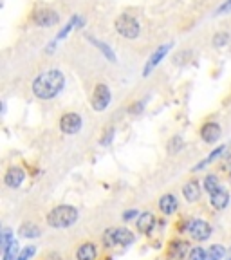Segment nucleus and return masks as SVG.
<instances>
[{
  "label": "nucleus",
  "mask_w": 231,
  "mask_h": 260,
  "mask_svg": "<svg viewBox=\"0 0 231 260\" xmlns=\"http://www.w3.org/2000/svg\"><path fill=\"white\" fill-rule=\"evenodd\" d=\"M65 78L61 71L58 69H49L37 76V80L32 81V94L38 100H51L54 98L61 89H63Z\"/></svg>",
  "instance_id": "obj_1"
},
{
  "label": "nucleus",
  "mask_w": 231,
  "mask_h": 260,
  "mask_svg": "<svg viewBox=\"0 0 231 260\" xmlns=\"http://www.w3.org/2000/svg\"><path fill=\"white\" fill-rule=\"evenodd\" d=\"M78 220V210L69 204H60L47 213V224L51 228H71Z\"/></svg>",
  "instance_id": "obj_2"
},
{
  "label": "nucleus",
  "mask_w": 231,
  "mask_h": 260,
  "mask_svg": "<svg viewBox=\"0 0 231 260\" xmlns=\"http://www.w3.org/2000/svg\"><path fill=\"white\" fill-rule=\"evenodd\" d=\"M134 242V233L126 228H109L103 233V246L105 248H123Z\"/></svg>",
  "instance_id": "obj_3"
},
{
  "label": "nucleus",
  "mask_w": 231,
  "mask_h": 260,
  "mask_svg": "<svg viewBox=\"0 0 231 260\" xmlns=\"http://www.w3.org/2000/svg\"><path fill=\"white\" fill-rule=\"evenodd\" d=\"M114 27L123 38H128V40H134L139 37V24L134 16L130 15H119L114 22Z\"/></svg>",
  "instance_id": "obj_4"
},
{
  "label": "nucleus",
  "mask_w": 231,
  "mask_h": 260,
  "mask_svg": "<svg viewBox=\"0 0 231 260\" xmlns=\"http://www.w3.org/2000/svg\"><path fill=\"white\" fill-rule=\"evenodd\" d=\"M188 232H190V237L193 240H199V242H204L211 237V226L208 220L203 219H197V220H191L190 228H188Z\"/></svg>",
  "instance_id": "obj_5"
},
{
  "label": "nucleus",
  "mask_w": 231,
  "mask_h": 260,
  "mask_svg": "<svg viewBox=\"0 0 231 260\" xmlns=\"http://www.w3.org/2000/svg\"><path fill=\"white\" fill-rule=\"evenodd\" d=\"M109 105H110V90L105 83H100V85H96L92 94V109L96 112H103Z\"/></svg>",
  "instance_id": "obj_6"
},
{
  "label": "nucleus",
  "mask_w": 231,
  "mask_h": 260,
  "mask_svg": "<svg viewBox=\"0 0 231 260\" xmlns=\"http://www.w3.org/2000/svg\"><path fill=\"white\" fill-rule=\"evenodd\" d=\"M60 130L67 136L78 134V132L81 130V118L78 116L76 112L63 114V116H61V119H60Z\"/></svg>",
  "instance_id": "obj_7"
},
{
  "label": "nucleus",
  "mask_w": 231,
  "mask_h": 260,
  "mask_svg": "<svg viewBox=\"0 0 231 260\" xmlns=\"http://www.w3.org/2000/svg\"><path fill=\"white\" fill-rule=\"evenodd\" d=\"M32 22L40 27H51V25H56L60 22V15L53 9H40L32 15Z\"/></svg>",
  "instance_id": "obj_8"
},
{
  "label": "nucleus",
  "mask_w": 231,
  "mask_h": 260,
  "mask_svg": "<svg viewBox=\"0 0 231 260\" xmlns=\"http://www.w3.org/2000/svg\"><path fill=\"white\" fill-rule=\"evenodd\" d=\"M168 51H170V44L161 45V47H159L157 51H154V53H152V56L148 58V61L145 63V69H143V76H148V74H150L152 71H154L159 63H161L162 58L167 56Z\"/></svg>",
  "instance_id": "obj_9"
},
{
  "label": "nucleus",
  "mask_w": 231,
  "mask_h": 260,
  "mask_svg": "<svg viewBox=\"0 0 231 260\" xmlns=\"http://www.w3.org/2000/svg\"><path fill=\"white\" fill-rule=\"evenodd\" d=\"M210 203L215 210H224V208L229 204V191L226 188L219 186L213 193L210 195Z\"/></svg>",
  "instance_id": "obj_10"
},
{
  "label": "nucleus",
  "mask_w": 231,
  "mask_h": 260,
  "mask_svg": "<svg viewBox=\"0 0 231 260\" xmlns=\"http://www.w3.org/2000/svg\"><path fill=\"white\" fill-rule=\"evenodd\" d=\"M201 138L206 143H217V139L220 138V126L217 123H204L201 126Z\"/></svg>",
  "instance_id": "obj_11"
},
{
  "label": "nucleus",
  "mask_w": 231,
  "mask_h": 260,
  "mask_svg": "<svg viewBox=\"0 0 231 260\" xmlns=\"http://www.w3.org/2000/svg\"><path fill=\"white\" fill-rule=\"evenodd\" d=\"M24 177H25V172L22 170V168L13 167V168H9L8 174H6L4 183L8 184L9 188H18L22 183H24Z\"/></svg>",
  "instance_id": "obj_12"
},
{
  "label": "nucleus",
  "mask_w": 231,
  "mask_h": 260,
  "mask_svg": "<svg viewBox=\"0 0 231 260\" xmlns=\"http://www.w3.org/2000/svg\"><path fill=\"white\" fill-rule=\"evenodd\" d=\"M157 204H159V210H161L162 215H174L175 211H177V197L172 193L162 195Z\"/></svg>",
  "instance_id": "obj_13"
},
{
  "label": "nucleus",
  "mask_w": 231,
  "mask_h": 260,
  "mask_svg": "<svg viewBox=\"0 0 231 260\" xmlns=\"http://www.w3.org/2000/svg\"><path fill=\"white\" fill-rule=\"evenodd\" d=\"M97 258V248L94 242H83L76 249V260H96Z\"/></svg>",
  "instance_id": "obj_14"
},
{
  "label": "nucleus",
  "mask_w": 231,
  "mask_h": 260,
  "mask_svg": "<svg viewBox=\"0 0 231 260\" xmlns=\"http://www.w3.org/2000/svg\"><path fill=\"white\" fill-rule=\"evenodd\" d=\"M155 226V215L150 213V211H146V213H141L138 219V232L145 233V235H150L152 230Z\"/></svg>",
  "instance_id": "obj_15"
},
{
  "label": "nucleus",
  "mask_w": 231,
  "mask_h": 260,
  "mask_svg": "<svg viewBox=\"0 0 231 260\" xmlns=\"http://www.w3.org/2000/svg\"><path fill=\"white\" fill-rule=\"evenodd\" d=\"M183 195L188 203H197L201 199V186L197 181H190L183 186Z\"/></svg>",
  "instance_id": "obj_16"
},
{
  "label": "nucleus",
  "mask_w": 231,
  "mask_h": 260,
  "mask_svg": "<svg viewBox=\"0 0 231 260\" xmlns=\"http://www.w3.org/2000/svg\"><path fill=\"white\" fill-rule=\"evenodd\" d=\"M190 249V244L183 242V240H174L170 242V248H168V256H174V258H184V255Z\"/></svg>",
  "instance_id": "obj_17"
},
{
  "label": "nucleus",
  "mask_w": 231,
  "mask_h": 260,
  "mask_svg": "<svg viewBox=\"0 0 231 260\" xmlns=\"http://www.w3.org/2000/svg\"><path fill=\"white\" fill-rule=\"evenodd\" d=\"M18 233L24 239H38L42 235V230L35 222H24L20 226V230H18Z\"/></svg>",
  "instance_id": "obj_18"
},
{
  "label": "nucleus",
  "mask_w": 231,
  "mask_h": 260,
  "mask_svg": "<svg viewBox=\"0 0 231 260\" xmlns=\"http://www.w3.org/2000/svg\"><path fill=\"white\" fill-rule=\"evenodd\" d=\"M206 251H208V260H222L224 255H226V249L220 244H213Z\"/></svg>",
  "instance_id": "obj_19"
},
{
  "label": "nucleus",
  "mask_w": 231,
  "mask_h": 260,
  "mask_svg": "<svg viewBox=\"0 0 231 260\" xmlns=\"http://www.w3.org/2000/svg\"><path fill=\"white\" fill-rule=\"evenodd\" d=\"M224 150H226V145H220L219 148H217V150H213L210 155H208V159H206V161L199 162V165H197V167H195V170H201V168L208 167V165H210V162H213V161H215V159H220V155L224 154Z\"/></svg>",
  "instance_id": "obj_20"
},
{
  "label": "nucleus",
  "mask_w": 231,
  "mask_h": 260,
  "mask_svg": "<svg viewBox=\"0 0 231 260\" xmlns=\"http://www.w3.org/2000/svg\"><path fill=\"white\" fill-rule=\"evenodd\" d=\"M18 255H20V246H18L16 240H13L11 246L2 253V260H16L18 258Z\"/></svg>",
  "instance_id": "obj_21"
},
{
  "label": "nucleus",
  "mask_w": 231,
  "mask_h": 260,
  "mask_svg": "<svg viewBox=\"0 0 231 260\" xmlns=\"http://www.w3.org/2000/svg\"><path fill=\"white\" fill-rule=\"evenodd\" d=\"M78 24H81V20H80V16H74V18H71V20H69V24H67V25H65V27L63 29H61V31L60 32H58V37H56V40H61V38H65V37H67V35H69V32L71 31H73V29L74 27H76V25Z\"/></svg>",
  "instance_id": "obj_22"
},
{
  "label": "nucleus",
  "mask_w": 231,
  "mask_h": 260,
  "mask_svg": "<svg viewBox=\"0 0 231 260\" xmlns=\"http://www.w3.org/2000/svg\"><path fill=\"white\" fill-rule=\"evenodd\" d=\"M183 146H184V141L183 138H179V136H174V138L168 141V152L170 154H177L179 150H183Z\"/></svg>",
  "instance_id": "obj_23"
},
{
  "label": "nucleus",
  "mask_w": 231,
  "mask_h": 260,
  "mask_svg": "<svg viewBox=\"0 0 231 260\" xmlns=\"http://www.w3.org/2000/svg\"><path fill=\"white\" fill-rule=\"evenodd\" d=\"M217 188H219V179H217V175H206V179H204V190L211 195Z\"/></svg>",
  "instance_id": "obj_24"
},
{
  "label": "nucleus",
  "mask_w": 231,
  "mask_h": 260,
  "mask_svg": "<svg viewBox=\"0 0 231 260\" xmlns=\"http://www.w3.org/2000/svg\"><path fill=\"white\" fill-rule=\"evenodd\" d=\"M190 260H208V251L201 246L190 249Z\"/></svg>",
  "instance_id": "obj_25"
},
{
  "label": "nucleus",
  "mask_w": 231,
  "mask_h": 260,
  "mask_svg": "<svg viewBox=\"0 0 231 260\" xmlns=\"http://www.w3.org/2000/svg\"><path fill=\"white\" fill-rule=\"evenodd\" d=\"M13 240H15L13 239V232L9 230V228H4V232H2V253L11 246Z\"/></svg>",
  "instance_id": "obj_26"
},
{
  "label": "nucleus",
  "mask_w": 231,
  "mask_h": 260,
  "mask_svg": "<svg viewBox=\"0 0 231 260\" xmlns=\"http://www.w3.org/2000/svg\"><path fill=\"white\" fill-rule=\"evenodd\" d=\"M37 253V246H25L24 249H20V255L16 260H31Z\"/></svg>",
  "instance_id": "obj_27"
},
{
  "label": "nucleus",
  "mask_w": 231,
  "mask_h": 260,
  "mask_svg": "<svg viewBox=\"0 0 231 260\" xmlns=\"http://www.w3.org/2000/svg\"><path fill=\"white\" fill-rule=\"evenodd\" d=\"M90 42H94V45H96L97 49H102V53L105 54V56L109 58L110 61H116V56H114V53H112V51H110L109 47H107L105 44H103V42H96V40H94V38H90Z\"/></svg>",
  "instance_id": "obj_28"
},
{
  "label": "nucleus",
  "mask_w": 231,
  "mask_h": 260,
  "mask_svg": "<svg viewBox=\"0 0 231 260\" xmlns=\"http://www.w3.org/2000/svg\"><path fill=\"white\" fill-rule=\"evenodd\" d=\"M227 42H229V37H227L226 32H219V35L213 37V45H215V47H222Z\"/></svg>",
  "instance_id": "obj_29"
},
{
  "label": "nucleus",
  "mask_w": 231,
  "mask_h": 260,
  "mask_svg": "<svg viewBox=\"0 0 231 260\" xmlns=\"http://www.w3.org/2000/svg\"><path fill=\"white\" fill-rule=\"evenodd\" d=\"M112 138H114V128H112V126H109V128H107V132H105V136L100 139V145L109 146L110 141H112Z\"/></svg>",
  "instance_id": "obj_30"
},
{
  "label": "nucleus",
  "mask_w": 231,
  "mask_h": 260,
  "mask_svg": "<svg viewBox=\"0 0 231 260\" xmlns=\"http://www.w3.org/2000/svg\"><path fill=\"white\" fill-rule=\"evenodd\" d=\"M143 109H145V102H138L136 105L130 107L128 112H130V114H141V112H143Z\"/></svg>",
  "instance_id": "obj_31"
},
{
  "label": "nucleus",
  "mask_w": 231,
  "mask_h": 260,
  "mask_svg": "<svg viewBox=\"0 0 231 260\" xmlns=\"http://www.w3.org/2000/svg\"><path fill=\"white\" fill-rule=\"evenodd\" d=\"M231 11V0H226L219 9H217V15H226V13Z\"/></svg>",
  "instance_id": "obj_32"
},
{
  "label": "nucleus",
  "mask_w": 231,
  "mask_h": 260,
  "mask_svg": "<svg viewBox=\"0 0 231 260\" xmlns=\"http://www.w3.org/2000/svg\"><path fill=\"white\" fill-rule=\"evenodd\" d=\"M136 215H139L138 210H126L125 213H123V220H126V222H128V220H132Z\"/></svg>",
  "instance_id": "obj_33"
},
{
  "label": "nucleus",
  "mask_w": 231,
  "mask_h": 260,
  "mask_svg": "<svg viewBox=\"0 0 231 260\" xmlns=\"http://www.w3.org/2000/svg\"><path fill=\"white\" fill-rule=\"evenodd\" d=\"M47 260H60V258H47Z\"/></svg>",
  "instance_id": "obj_34"
},
{
  "label": "nucleus",
  "mask_w": 231,
  "mask_h": 260,
  "mask_svg": "<svg viewBox=\"0 0 231 260\" xmlns=\"http://www.w3.org/2000/svg\"><path fill=\"white\" fill-rule=\"evenodd\" d=\"M229 260H231V258H229Z\"/></svg>",
  "instance_id": "obj_35"
}]
</instances>
